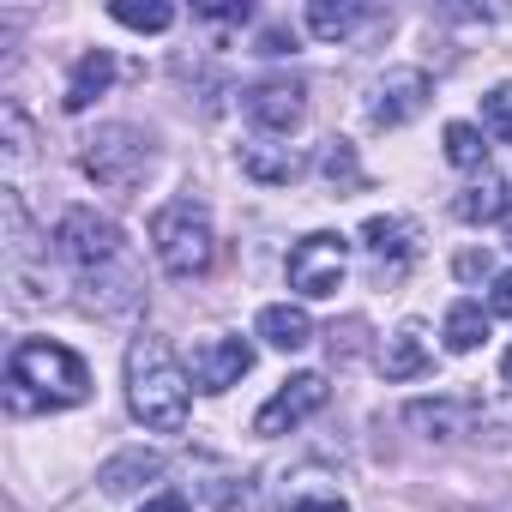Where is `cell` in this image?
I'll return each instance as SVG.
<instances>
[{
  "instance_id": "d6a6232c",
  "label": "cell",
  "mask_w": 512,
  "mask_h": 512,
  "mask_svg": "<svg viewBox=\"0 0 512 512\" xmlns=\"http://www.w3.org/2000/svg\"><path fill=\"white\" fill-rule=\"evenodd\" d=\"M500 380H506V386H512V350H506V356H500Z\"/></svg>"
},
{
  "instance_id": "f546056e",
  "label": "cell",
  "mask_w": 512,
  "mask_h": 512,
  "mask_svg": "<svg viewBox=\"0 0 512 512\" xmlns=\"http://www.w3.org/2000/svg\"><path fill=\"white\" fill-rule=\"evenodd\" d=\"M488 272H494L488 253H458V278H488Z\"/></svg>"
},
{
  "instance_id": "9c48e42d",
  "label": "cell",
  "mask_w": 512,
  "mask_h": 512,
  "mask_svg": "<svg viewBox=\"0 0 512 512\" xmlns=\"http://www.w3.org/2000/svg\"><path fill=\"white\" fill-rule=\"evenodd\" d=\"M241 115L260 133H296L308 115V85L302 79H260L241 91Z\"/></svg>"
},
{
  "instance_id": "52a82bcc",
  "label": "cell",
  "mask_w": 512,
  "mask_h": 512,
  "mask_svg": "<svg viewBox=\"0 0 512 512\" xmlns=\"http://www.w3.org/2000/svg\"><path fill=\"white\" fill-rule=\"evenodd\" d=\"M362 247H368V266H374V284L392 290L410 278V266L422 260V235L410 217H368L362 223Z\"/></svg>"
},
{
  "instance_id": "3957f363",
  "label": "cell",
  "mask_w": 512,
  "mask_h": 512,
  "mask_svg": "<svg viewBox=\"0 0 512 512\" xmlns=\"http://www.w3.org/2000/svg\"><path fill=\"white\" fill-rule=\"evenodd\" d=\"M151 253H157V266L169 278H199L211 266V253H217V235H211V211L199 199H169L157 205L151 217Z\"/></svg>"
},
{
  "instance_id": "ac0fdd59",
  "label": "cell",
  "mask_w": 512,
  "mask_h": 512,
  "mask_svg": "<svg viewBox=\"0 0 512 512\" xmlns=\"http://www.w3.org/2000/svg\"><path fill=\"white\" fill-rule=\"evenodd\" d=\"M151 476H163V458H157V452H145V446H133V452H115V458L97 470V482H103L109 494H133V488H145Z\"/></svg>"
},
{
  "instance_id": "1f68e13d",
  "label": "cell",
  "mask_w": 512,
  "mask_h": 512,
  "mask_svg": "<svg viewBox=\"0 0 512 512\" xmlns=\"http://www.w3.org/2000/svg\"><path fill=\"white\" fill-rule=\"evenodd\" d=\"M139 512H193V506H187L181 494H157V500H145Z\"/></svg>"
},
{
  "instance_id": "603a6c76",
  "label": "cell",
  "mask_w": 512,
  "mask_h": 512,
  "mask_svg": "<svg viewBox=\"0 0 512 512\" xmlns=\"http://www.w3.org/2000/svg\"><path fill=\"white\" fill-rule=\"evenodd\" d=\"M320 175H326L338 193L362 187V163H356V145H350V139H326V151H320Z\"/></svg>"
},
{
  "instance_id": "7a4b0ae2",
  "label": "cell",
  "mask_w": 512,
  "mask_h": 512,
  "mask_svg": "<svg viewBox=\"0 0 512 512\" xmlns=\"http://www.w3.org/2000/svg\"><path fill=\"white\" fill-rule=\"evenodd\" d=\"M127 410L133 422H145L151 434H181L187 410H193V374L181 368V356L169 350V338L145 332L127 344Z\"/></svg>"
},
{
  "instance_id": "44dd1931",
  "label": "cell",
  "mask_w": 512,
  "mask_h": 512,
  "mask_svg": "<svg viewBox=\"0 0 512 512\" xmlns=\"http://www.w3.org/2000/svg\"><path fill=\"white\" fill-rule=\"evenodd\" d=\"M278 512H350V500L338 494V488H326L320 476H302L290 494H284V506Z\"/></svg>"
},
{
  "instance_id": "ffe728a7",
  "label": "cell",
  "mask_w": 512,
  "mask_h": 512,
  "mask_svg": "<svg viewBox=\"0 0 512 512\" xmlns=\"http://www.w3.org/2000/svg\"><path fill=\"white\" fill-rule=\"evenodd\" d=\"M446 350L452 356H470V350H482V338H488V314H482V302H452V314H446Z\"/></svg>"
},
{
  "instance_id": "8fae6325",
  "label": "cell",
  "mask_w": 512,
  "mask_h": 512,
  "mask_svg": "<svg viewBox=\"0 0 512 512\" xmlns=\"http://www.w3.org/2000/svg\"><path fill=\"white\" fill-rule=\"evenodd\" d=\"M253 368V344L247 338H205V344H193V386L199 392H229V386H241V374Z\"/></svg>"
},
{
  "instance_id": "30bf717a",
  "label": "cell",
  "mask_w": 512,
  "mask_h": 512,
  "mask_svg": "<svg viewBox=\"0 0 512 512\" xmlns=\"http://www.w3.org/2000/svg\"><path fill=\"white\" fill-rule=\"evenodd\" d=\"M434 97V79L422 67H386V79L374 85V103H368V121L374 127H404L428 109Z\"/></svg>"
},
{
  "instance_id": "7402d4cb",
  "label": "cell",
  "mask_w": 512,
  "mask_h": 512,
  "mask_svg": "<svg viewBox=\"0 0 512 512\" xmlns=\"http://www.w3.org/2000/svg\"><path fill=\"white\" fill-rule=\"evenodd\" d=\"M446 163L452 169H488V145L470 121H446Z\"/></svg>"
},
{
  "instance_id": "836d02e7",
  "label": "cell",
  "mask_w": 512,
  "mask_h": 512,
  "mask_svg": "<svg viewBox=\"0 0 512 512\" xmlns=\"http://www.w3.org/2000/svg\"><path fill=\"white\" fill-rule=\"evenodd\" d=\"M506 241H512V211H506Z\"/></svg>"
},
{
  "instance_id": "83f0119b",
  "label": "cell",
  "mask_w": 512,
  "mask_h": 512,
  "mask_svg": "<svg viewBox=\"0 0 512 512\" xmlns=\"http://www.w3.org/2000/svg\"><path fill=\"white\" fill-rule=\"evenodd\" d=\"M199 19H211V25H247V0H223V7H199Z\"/></svg>"
},
{
  "instance_id": "277c9868",
  "label": "cell",
  "mask_w": 512,
  "mask_h": 512,
  "mask_svg": "<svg viewBox=\"0 0 512 512\" xmlns=\"http://www.w3.org/2000/svg\"><path fill=\"white\" fill-rule=\"evenodd\" d=\"M79 169H85L97 187H133V181L151 169V139H145L139 127H127V121H109V127H97V133L85 139Z\"/></svg>"
},
{
  "instance_id": "ba28073f",
  "label": "cell",
  "mask_w": 512,
  "mask_h": 512,
  "mask_svg": "<svg viewBox=\"0 0 512 512\" xmlns=\"http://www.w3.org/2000/svg\"><path fill=\"white\" fill-rule=\"evenodd\" d=\"M326 398H332V386H326V374H290L266 404H260V416H253V434H266V440H278V434H290V428H302L308 416H320L326 410Z\"/></svg>"
},
{
  "instance_id": "4fadbf2b",
  "label": "cell",
  "mask_w": 512,
  "mask_h": 512,
  "mask_svg": "<svg viewBox=\"0 0 512 512\" xmlns=\"http://www.w3.org/2000/svg\"><path fill=\"white\" fill-rule=\"evenodd\" d=\"M404 422L410 428H422L428 440H458V434H470V422H476V410L470 404H458V398H422V404H410L404 410Z\"/></svg>"
},
{
  "instance_id": "cb8c5ba5",
  "label": "cell",
  "mask_w": 512,
  "mask_h": 512,
  "mask_svg": "<svg viewBox=\"0 0 512 512\" xmlns=\"http://www.w3.org/2000/svg\"><path fill=\"white\" fill-rule=\"evenodd\" d=\"M109 19L127 25V31H169L175 25V7H163V0H151V7H139V0H115Z\"/></svg>"
},
{
  "instance_id": "d6986e66",
  "label": "cell",
  "mask_w": 512,
  "mask_h": 512,
  "mask_svg": "<svg viewBox=\"0 0 512 512\" xmlns=\"http://www.w3.org/2000/svg\"><path fill=\"white\" fill-rule=\"evenodd\" d=\"M241 169H247L253 181H296V175H302V157H296L290 145L253 139V145H241Z\"/></svg>"
},
{
  "instance_id": "6da1fadb",
  "label": "cell",
  "mask_w": 512,
  "mask_h": 512,
  "mask_svg": "<svg viewBox=\"0 0 512 512\" xmlns=\"http://www.w3.org/2000/svg\"><path fill=\"white\" fill-rule=\"evenodd\" d=\"M91 398V368L55 338H19L7 356V410H73Z\"/></svg>"
},
{
  "instance_id": "7c38bea8",
  "label": "cell",
  "mask_w": 512,
  "mask_h": 512,
  "mask_svg": "<svg viewBox=\"0 0 512 512\" xmlns=\"http://www.w3.org/2000/svg\"><path fill=\"white\" fill-rule=\"evenodd\" d=\"M109 85H115V55H109V49H85V55L73 61V73H67V97H61V109H67V115H85Z\"/></svg>"
},
{
  "instance_id": "f1b7e54d",
  "label": "cell",
  "mask_w": 512,
  "mask_h": 512,
  "mask_svg": "<svg viewBox=\"0 0 512 512\" xmlns=\"http://www.w3.org/2000/svg\"><path fill=\"white\" fill-rule=\"evenodd\" d=\"M488 314L512 320V272H500V278H494V290H488Z\"/></svg>"
},
{
  "instance_id": "9a60e30c",
  "label": "cell",
  "mask_w": 512,
  "mask_h": 512,
  "mask_svg": "<svg viewBox=\"0 0 512 512\" xmlns=\"http://www.w3.org/2000/svg\"><path fill=\"white\" fill-rule=\"evenodd\" d=\"M368 19H374V7H362V0H338V7H332V0H314V7H308V31H314L320 43H344V37H356Z\"/></svg>"
},
{
  "instance_id": "4dcf8cb0",
  "label": "cell",
  "mask_w": 512,
  "mask_h": 512,
  "mask_svg": "<svg viewBox=\"0 0 512 512\" xmlns=\"http://www.w3.org/2000/svg\"><path fill=\"white\" fill-rule=\"evenodd\" d=\"M290 49H296V37H284L278 25H272V31L260 37V55H290Z\"/></svg>"
},
{
  "instance_id": "2e32d148",
  "label": "cell",
  "mask_w": 512,
  "mask_h": 512,
  "mask_svg": "<svg viewBox=\"0 0 512 512\" xmlns=\"http://www.w3.org/2000/svg\"><path fill=\"white\" fill-rule=\"evenodd\" d=\"M452 211H458L464 223H506V211H512V199H506V181L482 169V181H470V187L452 199Z\"/></svg>"
},
{
  "instance_id": "484cf974",
  "label": "cell",
  "mask_w": 512,
  "mask_h": 512,
  "mask_svg": "<svg viewBox=\"0 0 512 512\" xmlns=\"http://www.w3.org/2000/svg\"><path fill=\"white\" fill-rule=\"evenodd\" d=\"M0 139H7V163L31 157V121H25L19 103H0Z\"/></svg>"
},
{
  "instance_id": "8992f818",
  "label": "cell",
  "mask_w": 512,
  "mask_h": 512,
  "mask_svg": "<svg viewBox=\"0 0 512 512\" xmlns=\"http://www.w3.org/2000/svg\"><path fill=\"white\" fill-rule=\"evenodd\" d=\"M290 290L296 296H308V302H326V296H338L344 290V272H350V241L344 235H332V229H314V235H302L296 247H290Z\"/></svg>"
},
{
  "instance_id": "e0dca14e",
  "label": "cell",
  "mask_w": 512,
  "mask_h": 512,
  "mask_svg": "<svg viewBox=\"0 0 512 512\" xmlns=\"http://www.w3.org/2000/svg\"><path fill=\"white\" fill-rule=\"evenodd\" d=\"M380 368H386V380H416V374H428V338H422L416 320H404V326L386 338Z\"/></svg>"
},
{
  "instance_id": "4316f807",
  "label": "cell",
  "mask_w": 512,
  "mask_h": 512,
  "mask_svg": "<svg viewBox=\"0 0 512 512\" xmlns=\"http://www.w3.org/2000/svg\"><path fill=\"white\" fill-rule=\"evenodd\" d=\"M211 500H217V512H253V488H247V482H241V488L211 482Z\"/></svg>"
},
{
  "instance_id": "5bb4252c",
  "label": "cell",
  "mask_w": 512,
  "mask_h": 512,
  "mask_svg": "<svg viewBox=\"0 0 512 512\" xmlns=\"http://www.w3.org/2000/svg\"><path fill=\"white\" fill-rule=\"evenodd\" d=\"M260 338L272 350H308L314 344V320L296 302H272V308H260Z\"/></svg>"
},
{
  "instance_id": "5b68a950",
  "label": "cell",
  "mask_w": 512,
  "mask_h": 512,
  "mask_svg": "<svg viewBox=\"0 0 512 512\" xmlns=\"http://www.w3.org/2000/svg\"><path fill=\"white\" fill-rule=\"evenodd\" d=\"M55 253L73 266V272H85L91 284L121 260V229L109 223V217H97L91 205H73V211H61V223H55Z\"/></svg>"
},
{
  "instance_id": "d4e9b609",
  "label": "cell",
  "mask_w": 512,
  "mask_h": 512,
  "mask_svg": "<svg viewBox=\"0 0 512 512\" xmlns=\"http://www.w3.org/2000/svg\"><path fill=\"white\" fill-rule=\"evenodd\" d=\"M482 133H494L500 145H512V79L482 97Z\"/></svg>"
}]
</instances>
